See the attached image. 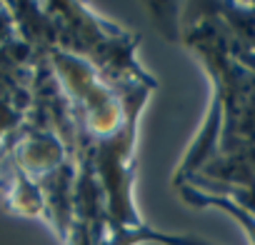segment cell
<instances>
[{"instance_id":"3","label":"cell","mask_w":255,"mask_h":245,"mask_svg":"<svg viewBox=\"0 0 255 245\" xmlns=\"http://www.w3.org/2000/svg\"><path fill=\"white\" fill-rule=\"evenodd\" d=\"M148 3H150V0H148Z\"/></svg>"},{"instance_id":"2","label":"cell","mask_w":255,"mask_h":245,"mask_svg":"<svg viewBox=\"0 0 255 245\" xmlns=\"http://www.w3.org/2000/svg\"><path fill=\"white\" fill-rule=\"evenodd\" d=\"M148 5L158 30L168 40H175L180 35V0H150Z\"/></svg>"},{"instance_id":"1","label":"cell","mask_w":255,"mask_h":245,"mask_svg":"<svg viewBox=\"0 0 255 245\" xmlns=\"http://www.w3.org/2000/svg\"><path fill=\"white\" fill-rule=\"evenodd\" d=\"M38 60L0 58V193L13 180L8 150L33 110V83Z\"/></svg>"}]
</instances>
